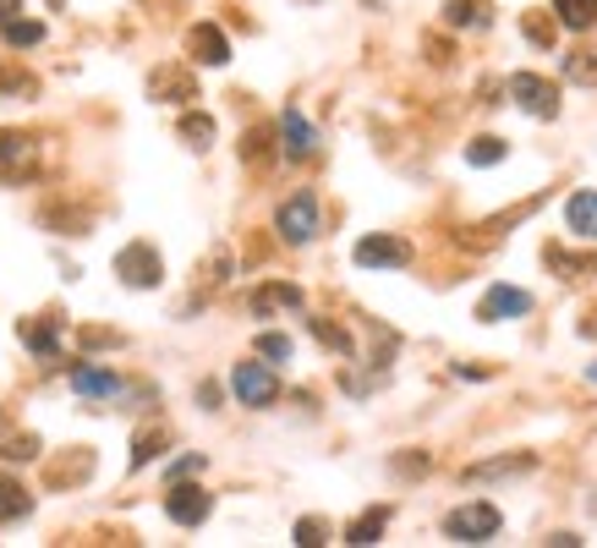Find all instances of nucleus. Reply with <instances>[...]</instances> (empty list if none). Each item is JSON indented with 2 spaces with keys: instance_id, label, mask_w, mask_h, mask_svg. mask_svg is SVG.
Instances as JSON below:
<instances>
[{
  "instance_id": "c9c22d12",
  "label": "nucleus",
  "mask_w": 597,
  "mask_h": 548,
  "mask_svg": "<svg viewBox=\"0 0 597 548\" xmlns=\"http://www.w3.org/2000/svg\"><path fill=\"white\" fill-rule=\"evenodd\" d=\"M17 11H22V0H0V22H6V17H17Z\"/></svg>"
},
{
  "instance_id": "72a5a7b5",
  "label": "nucleus",
  "mask_w": 597,
  "mask_h": 548,
  "mask_svg": "<svg viewBox=\"0 0 597 548\" xmlns=\"http://www.w3.org/2000/svg\"><path fill=\"white\" fill-rule=\"evenodd\" d=\"M264 148H269V133H264V127H258V133H247V143H242V154H247V159H264Z\"/></svg>"
},
{
  "instance_id": "412c9836",
  "label": "nucleus",
  "mask_w": 597,
  "mask_h": 548,
  "mask_svg": "<svg viewBox=\"0 0 597 548\" xmlns=\"http://www.w3.org/2000/svg\"><path fill=\"white\" fill-rule=\"evenodd\" d=\"M28 510H33V499L22 494V483H11V477L0 472V527H6V521H22Z\"/></svg>"
},
{
  "instance_id": "1a4fd4ad",
  "label": "nucleus",
  "mask_w": 597,
  "mask_h": 548,
  "mask_svg": "<svg viewBox=\"0 0 597 548\" xmlns=\"http://www.w3.org/2000/svg\"><path fill=\"white\" fill-rule=\"evenodd\" d=\"M164 510H170V521H181V527H203V521H209V510H214V499H209V488H198V483H181V477H175V488L164 494Z\"/></svg>"
},
{
  "instance_id": "4be33fe9",
  "label": "nucleus",
  "mask_w": 597,
  "mask_h": 548,
  "mask_svg": "<svg viewBox=\"0 0 597 548\" xmlns=\"http://www.w3.org/2000/svg\"><path fill=\"white\" fill-rule=\"evenodd\" d=\"M164 444H170V428H143V433L132 439V472H143L149 461H159Z\"/></svg>"
},
{
  "instance_id": "9b49d317",
  "label": "nucleus",
  "mask_w": 597,
  "mask_h": 548,
  "mask_svg": "<svg viewBox=\"0 0 597 548\" xmlns=\"http://www.w3.org/2000/svg\"><path fill=\"white\" fill-rule=\"evenodd\" d=\"M88 477H94V450H66L61 461L44 466V483H50V488H77V483H88Z\"/></svg>"
},
{
  "instance_id": "c756f323",
  "label": "nucleus",
  "mask_w": 597,
  "mask_h": 548,
  "mask_svg": "<svg viewBox=\"0 0 597 548\" xmlns=\"http://www.w3.org/2000/svg\"><path fill=\"white\" fill-rule=\"evenodd\" d=\"M0 455H6V461H33V455H39V433H17V439H6Z\"/></svg>"
},
{
  "instance_id": "2eb2a0df",
  "label": "nucleus",
  "mask_w": 597,
  "mask_h": 548,
  "mask_svg": "<svg viewBox=\"0 0 597 548\" xmlns=\"http://www.w3.org/2000/svg\"><path fill=\"white\" fill-rule=\"evenodd\" d=\"M280 307H301V285H291V280H269V285L253 291V313H258V318H269V313H280Z\"/></svg>"
},
{
  "instance_id": "423d86ee",
  "label": "nucleus",
  "mask_w": 597,
  "mask_h": 548,
  "mask_svg": "<svg viewBox=\"0 0 597 548\" xmlns=\"http://www.w3.org/2000/svg\"><path fill=\"white\" fill-rule=\"evenodd\" d=\"M39 176V143L28 133H0V181H33Z\"/></svg>"
},
{
  "instance_id": "f257e3e1",
  "label": "nucleus",
  "mask_w": 597,
  "mask_h": 548,
  "mask_svg": "<svg viewBox=\"0 0 597 548\" xmlns=\"http://www.w3.org/2000/svg\"><path fill=\"white\" fill-rule=\"evenodd\" d=\"M275 231H280V242H286V247H307V242L318 236V198H312V192L286 198V203H280V214H275Z\"/></svg>"
},
{
  "instance_id": "9d476101",
  "label": "nucleus",
  "mask_w": 597,
  "mask_h": 548,
  "mask_svg": "<svg viewBox=\"0 0 597 548\" xmlns=\"http://www.w3.org/2000/svg\"><path fill=\"white\" fill-rule=\"evenodd\" d=\"M149 99L153 105H186V99H198V83H192V72L186 66H153L149 77Z\"/></svg>"
},
{
  "instance_id": "b1692460",
  "label": "nucleus",
  "mask_w": 597,
  "mask_h": 548,
  "mask_svg": "<svg viewBox=\"0 0 597 548\" xmlns=\"http://www.w3.org/2000/svg\"><path fill=\"white\" fill-rule=\"evenodd\" d=\"M390 527V510H367L362 521H351V533H345V544H379V533Z\"/></svg>"
},
{
  "instance_id": "393cba45",
  "label": "nucleus",
  "mask_w": 597,
  "mask_h": 548,
  "mask_svg": "<svg viewBox=\"0 0 597 548\" xmlns=\"http://www.w3.org/2000/svg\"><path fill=\"white\" fill-rule=\"evenodd\" d=\"M181 143L203 154V148L214 143V122H209V116H181Z\"/></svg>"
},
{
  "instance_id": "5701e85b",
  "label": "nucleus",
  "mask_w": 597,
  "mask_h": 548,
  "mask_svg": "<svg viewBox=\"0 0 597 548\" xmlns=\"http://www.w3.org/2000/svg\"><path fill=\"white\" fill-rule=\"evenodd\" d=\"M554 11H559V22H565V28H576V33L597 22V0H554Z\"/></svg>"
},
{
  "instance_id": "0eeeda50",
  "label": "nucleus",
  "mask_w": 597,
  "mask_h": 548,
  "mask_svg": "<svg viewBox=\"0 0 597 548\" xmlns=\"http://www.w3.org/2000/svg\"><path fill=\"white\" fill-rule=\"evenodd\" d=\"M356 264L362 270H406L412 264V242L406 236H362L356 242Z\"/></svg>"
},
{
  "instance_id": "6e6552de",
  "label": "nucleus",
  "mask_w": 597,
  "mask_h": 548,
  "mask_svg": "<svg viewBox=\"0 0 597 548\" xmlns=\"http://www.w3.org/2000/svg\"><path fill=\"white\" fill-rule=\"evenodd\" d=\"M526 313H532V296L521 285H488L482 302H477L482 324H504V318H526Z\"/></svg>"
},
{
  "instance_id": "bb28decb",
  "label": "nucleus",
  "mask_w": 597,
  "mask_h": 548,
  "mask_svg": "<svg viewBox=\"0 0 597 548\" xmlns=\"http://www.w3.org/2000/svg\"><path fill=\"white\" fill-rule=\"evenodd\" d=\"M466 159H471V165H499V159H504V137H477V143L466 148Z\"/></svg>"
},
{
  "instance_id": "ddd939ff",
  "label": "nucleus",
  "mask_w": 597,
  "mask_h": 548,
  "mask_svg": "<svg viewBox=\"0 0 597 548\" xmlns=\"http://www.w3.org/2000/svg\"><path fill=\"white\" fill-rule=\"evenodd\" d=\"M17 335H22V346H28L33 357H44V362L61 351V324H55V318H22Z\"/></svg>"
},
{
  "instance_id": "4468645a",
  "label": "nucleus",
  "mask_w": 597,
  "mask_h": 548,
  "mask_svg": "<svg viewBox=\"0 0 597 548\" xmlns=\"http://www.w3.org/2000/svg\"><path fill=\"white\" fill-rule=\"evenodd\" d=\"M72 390L88 396V401H110V396H121V379H116L110 368H88V362H77V368H72Z\"/></svg>"
},
{
  "instance_id": "20e7f679",
  "label": "nucleus",
  "mask_w": 597,
  "mask_h": 548,
  "mask_svg": "<svg viewBox=\"0 0 597 548\" xmlns=\"http://www.w3.org/2000/svg\"><path fill=\"white\" fill-rule=\"evenodd\" d=\"M445 533L455 538V544H488V538L499 533V510H493L488 499L460 505V510H449L445 516Z\"/></svg>"
},
{
  "instance_id": "4c0bfd02",
  "label": "nucleus",
  "mask_w": 597,
  "mask_h": 548,
  "mask_svg": "<svg viewBox=\"0 0 597 548\" xmlns=\"http://www.w3.org/2000/svg\"><path fill=\"white\" fill-rule=\"evenodd\" d=\"M0 428H6V417H0Z\"/></svg>"
},
{
  "instance_id": "7ed1b4c3",
  "label": "nucleus",
  "mask_w": 597,
  "mask_h": 548,
  "mask_svg": "<svg viewBox=\"0 0 597 548\" xmlns=\"http://www.w3.org/2000/svg\"><path fill=\"white\" fill-rule=\"evenodd\" d=\"M231 390H236V401L253 411L275 407L280 401V379L264 368V362H236V373H231Z\"/></svg>"
},
{
  "instance_id": "7c9ffc66",
  "label": "nucleus",
  "mask_w": 597,
  "mask_h": 548,
  "mask_svg": "<svg viewBox=\"0 0 597 548\" xmlns=\"http://www.w3.org/2000/svg\"><path fill=\"white\" fill-rule=\"evenodd\" d=\"M258 357H269V362H291V340H286V335H258Z\"/></svg>"
},
{
  "instance_id": "f3484780",
  "label": "nucleus",
  "mask_w": 597,
  "mask_h": 548,
  "mask_svg": "<svg viewBox=\"0 0 597 548\" xmlns=\"http://www.w3.org/2000/svg\"><path fill=\"white\" fill-rule=\"evenodd\" d=\"M280 137H286V154H291V159H312V148H318V133L307 127L301 110H286V116H280Z\"/></svg>"
},
{
  "instance_id": "a211bd4d",
  "label": "nucleus",
  "mask_w": 597,
  "mask_h": 548,
  "mask_svg": "<svg viewBox=\"0 0 597 548\" xmlns=\"http://www.w3.org/2000/svg\"><path fill=\"white\" fill-rule=\"evenodd\" d=\"M537 461L532 455H499V461H482V466H471L466 472V483H488V477H521V472H532Z\"/></svg>"
},
{
  "instance_id": "e433bc0d",
  "label": "nucleus",
  "mask_w": 597,
  "mask_h": 548,
  "mask_svg": "<svg viewBox=\"0 0 597 548\" xmlns=\"http://www.w3.org/2000/svg\"><path fill=\"white\" fill-rule=\"evenodd\" d=\"M50 6H66V0H50Z\"/></svg>"
},
{
  "instance_id": "c85d7f7f",
  "label": "nucleus",
  "mask_w": 597,
  "mask_h": 548,
  "mask_svg": "<svg viewBox=\"0 0 597 548\" xmlns=\"http://www.w3.org/2000/svg\"><path fill=\"white\" fill-rule=\"evenodd\" d=\"M312 335H318L329 351H351V335H345L340 324H329V318H312Z\"/></svg>"
},
{
  "instance_id": "f8f14e48",
  "label": "nucleus",
  "mask_w": 597,
  "mask_h": 548,
  "mask_svg": "<svg viewBox=\"0 0 597 548\" xmlns=\"http://www.w3.org/2000/svg\"><path fill=\"white\" fill-rule=\"evenodd\" d=\"M186 50H192V61H203V66H225V61H231V39H225L214 22H198V28L186 33Z\"/></svg>"
},
{
  "instance_id": "dca6fc26",
  "label": "nucleus",
  "mask_w": 597,
  "mask_h": 548,
  "mask_svg": "<svg viewBox=\"0 0 597 548\" xmlns=\"http://www.w3.org/2000/svg\"><path fill=\"white\" fill-rule=\"evenodd\" d=\"M565 225L576 242H597V192H576L565 203Z\"/></svg>"
},
{
  "instance_id": "f03ea898",
  "label": "nucleus",
  "mask_w": 597,
  "mask_h": 548,
  "mask_svg": "<svg viewBox=\"0 0 597 548\" xmlns=\"http://www.w3.org/2000/svg\"><path fill=\"white\" fill-rule=\"evenodd\" d=\"M510 99H515L526 116H537V122H554V116H559V88H554L548 77H537V72H515V77H510Z\"/></svg>"
},
{
  "instance_id": "cd10ccee",
  "label": "nucleus",
  "mask_w": 597,
  "mask_h": 548,
  "mask_svg": "<svg viewBox=\"0 0 597 548\" xmlns=\"http://www.w3.org/2000/svg\"><path fill=\"white\" fill-rule=\"evenodd\" d=\"M565 77H571V83H597V55L593 50H576V55L565 61Z\"/></svg>"
},
{
  "instance_id": "2f4dec72",
  "label": "nucleus",
  "mask_w": 597,
  "mask_h": 548,
  "mask_svg": "<svg viewBox=\"0 0 597 548\" xmlns=\"http://www.w3.org/2000/svg\"><path fill=\"white\" fill-rule=\"evenodd\" d=\"M323 533H329V527H323L318 516H301V521H297V544H301V548H318V544H329Z\"/></svg>"
},
{
  "instance_id": "a878e982",
  "label": "nucleus",
  "mask_w": 597,
  "mask_h": 548,
  "mask_svg": "<svg viewBox=\"0 0 597 548\" xmlns=\"http://www.w3.org/2000/svg\"><path fill=\"white\" fill-rule=\"evenodd\" d=\"M521 28H526V39H532V44H543V50H554V33H559V28H554V17L543 22L537 11H526V17H521Z\"/></svg>"
},
{
  "instance_id": "473e14b6",
  "label": "nucleus",
  "mask_w": 597,
  "mask_h": 548,
  "mask_svg": "<svg viewBox=\"0 0 597 548\" xmlns=\"http://www.w3.org/2000/svg\"><path fill=\"white\" fill-rule=\"evenodd\" d=\"M0 94H33V77H22V72H0Z\"/></svg>"
},
{
  "instance_id": "aec40b11",
  "label": "nucleus",
  "mask_w": 597,
  "mask_h": 548,
  "mask_svg": "<svg viewBox=\"0 0 597 548\" xmlns=\"http://www.w3.org/2000/svg\"><path fill=\"white\" fill-rule=\"evenodd\" d=\"M0 39H6L11 50H33V44H44V22H28V17H6V22H0Z\"/></svg>"
},
{
  "instance_id": "f704fd0d",
  "label": "nucleus",
  "mask_w": 597,
  "mask_h": 548,
  "mask_svg": "<svg viewBox=\"0 0 597 548\" xmlns=\"http://www.w3.org/2000/svg\"><path fill=\"white\" fill-rule=\"evenodd\" d=\"M192 472H203V455H181V461L170 466V477H192Z\"/></svg>"
},
{
  "instance_id": "6ab92c4d",
  "label": "nucleus",
  "mask_w": 597,
  "mask_h": 548,
  "mask_svg": "<svg viewBox=\"0 0 597 548\" xmlns=\"http://www.w3.org/2000/svg\"><path fill=\"white\" fill-rule=\"evenodd\" d=\"M445 22L449 28H488L493 22V6H482V0H449Z\"/></svg>"
},
{
  "instance_id": "39448f33",
  "label": "nucleus",
  "mask_w": 597,
  "mask_h": 548,
  "mask_svg": "<svg viewBox=\"0 0 597 548\" xmlns=\"http://www.w3.org/2000/svg\"><path fill=\"white\" fill-rule=\"evenodd\" d=\"M116 274H121V285H132V291H153V285L164 280V264H159V253H153L149 242H132V247L116 253Z\"/></svg>"
}]
</instances>
